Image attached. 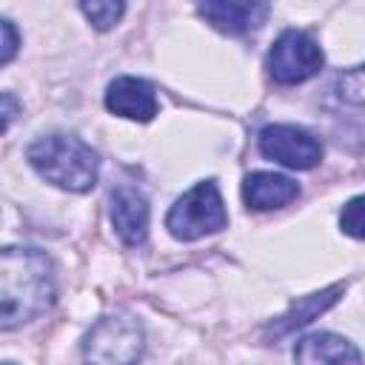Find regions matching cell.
I'll use <instances>...</instances> for the list:
<instances>
[{
  "label": "cell",
  "mask_w": 365,
  "mask_h": 365,
  "mask_svg": "<svg viewBox=\"0 0 365 365\" xmlns=\"http://www.w3.org/2000/svg\"><path fill=\"white\" fill-rule=\"evenodd\" d=\"M54 302L51 259L29 245L0 248V331H14L43 317Z\"/></svg>",
  "instance_id": "obj_1"
},
{
  "label": "cell",
  "mask_w": 365,
  "mask_h": 365,
  "mask_svg": "<svg viewBox=\"0 0 365 365\" xmlns=\"http://www.w3.org/2000/svg\"><path fill=\"white\" fill-rule=\"evenodd\" d=\"M26 160L46 182L63 191H74V194L91 191L97 182V171H100V160L91 151V145L63 131L37 137L29 145Z\"/></svg>",
  "instance_id": "obj_2"
},
{
  "label": "cell",
  "mask_w": 365,
  "mask_h": 365,
  "mask_svg": "<svg viewBox=\"0 0 365 365\" xmlns=\"http://www.w3.org/2000/svg\"><path fill=\"white\" fill-rule=\"evenodd\" d=\"M225 225H228V214L214 180H202L191 191H185L165 217V228L171 231V237L182 242H194L200 237L217 234Z\"/></svg>",
  "instance_id": "obj_3"
},
{
  "label": "cell",
  "mask_w": 365,
  "mask_h": 365,
  "mask_svg": "<svg viewBox=\"0 0 365 365\" xmlns=\"http://www.w3.org/2000/svg\"><path fill=\"white\" fill-rule=\"evenodd\" d=\"M322 63H325V57H322V48L317 46V40H311L305 31H297V29L282 31L268 51V74L279 86L305 83L308 77L319 74Z\"/></svg>",
  "instance_id": "obj_4"
},
{
  "label": "cell",
  "mask_w": 365,
  "mask_h": 365,
  "mask_svg": "<svg viewBox=\"0 0 365 365\" xmlns=\"http://www.w3.org/2000/svg\"><path fill=\"white\" fill-rule=\"evenodd\" d=\"M143 354V328L131 317L100 319L83 342V356L91 362H134Z\"/></svg>",
  "instance_id": "obj_5"
},
{
  "label": "cell",
  "mask_w": 365,
  "mask_h": 365,
  "mask_svg": "<svg viewBox=\"0 0 365 365\" xmlns=\"http://www.w3.org/2000/svg\"><path fill=\"white\" fill-rule=\"evenodd\" d=\"M257 145L262 157L294 171L314 168L322 160V143L299 125H282V123L265 125L257 137Z\"/></svg>",
  "instance_id": "obj_6"
},
{
  "label": "cell",
  "mask_w": 365,
  "mask_h": 365,
  "mask_svg": "<svg viewBox=\"0 0 365 365\" xmlns=\"http://www.w3.org/2000/svg\"><path fill=\"white\" fill-rule=\"evenodd\" d=\"M200 14L222 34H248L268 20V0H200Z\"/></svg>",
  "instance_id": "obj_7"
},
{
  "label": "cell",
  "mask_w": 365,
  "mask_h": 365,
  "mask_svg": "<svg viewBox=\"0 0 365 365\" xmlns=\"http://www.w3.org/2000/svg\"><path fill=\"white\" fill-rule=\"evenodd\" d=\"M111 225L117 237L137 248L148 237V200L134 185H117L111 191Z\"/></svg>",
  "instance_id": "obj_8"
},
{
  "label": "cell",
  "mask_w": 365,
  "mask_h": 365,
  "mask_svg": "<svg viewBox=\"0 0 365 365\" xmlns=\"http://www.w3.org/2000/svg\"><path fill=\"white\" fill-rule=\"evenodd\" d=\"M106 108L117 117L148 123L157 114V94L154 88L140 77H117L108 83L106 91Z\"/></svg>",
  "instance_id": "obj_9"
},
{
  "label": "cell",
  "mask_w": 365,
  "mask_h": 365,
  "mask_svg": "<svg viewBox=\"0 0 365 365\" xmlns=\"http://www.w3.org/2000/svg\"><path fill=\"white\" fill-rule=\"evenodd\" d=\"M299 194V185L285 177V174H274V171H254L245 177L242 182V200L251 211H271V208H282L288 205L294 197Z\"/></svg>",
  "instance_id": "obj_10"
},
{
  "label": "cell",
  "mask_w": 365,
  "mask_h": 365,
  "mask_svg": "<svg viewBox=\"0 0 365 365\" xmlns=\"http://www.w3.org/2000/svg\"><path fill=\"white\" fill-rule=\"evenodd\" d=\"M342 291H345L342 285H331V288H325V291H319V294H311V297L297 299V302H294L282 317H277V319L265 328V334H268V336H274V339L294 334L297 328H302V325H308L311 319H317L319 314H325V311L339 299V294H342Z\"/></svg>",
  "instance_id": "obj_11"
},
{
  "label": "cell",
  "mask_w": 365,
  "mask_h": 365,
  "mask_svg": "<svg viewBox=\"0 0 365 365\" xmlns=\"http://www.w3.org/2000/svg\"><path fill=\"white\" fill-rule=\"evenodd\" d=\"M294 359L311 362V365H314V362H331V365H345V362H351V365H359V362H362V354H359L348 339L322 331V334H308V336H302V339L294 345Z\"/></svg>",
  "instance_id": "obj_12"
},
{
  "label": "cell",
  "mask_w": 365,
  "mask_h": 365,
  "mask_svg": "<svg viewBox=\"0 0 365 365\" xmlns=\"http://www.w3.org/2000/svg\"><path fill=\"white\" fill-rule=\"evenodd\" d=\"M80 9L97 31H108L123 20L125 0H80Z\"/></svg>",
  "instance_id": "obj_13"
},
{
  "label": "cell",
  "mask_w": 365,
  "mask_h": 365,
  "mask_svg": "<svg viewBox=\"0 0 365 365\" xmlns=\"http://www.w3.org/2000/svg\"><path fill=\"white\" fill-rule=\"evenodd\" d=\"M339 225H342V231H345L348 237L362 240V197H354V200L342 208Z\"/></svg>",
  "instance_id": "obj_14"
},
{
  "label": "cell",
  "mask_w": 365,
  "mask_h": 365,
  "mask_svg": "<svg viewBox=\"0 0 365 365\" xmlns=\"http://www.w3.org/2000/svg\"><path fill=\"white\" fill-rule=\"evenodd\" d=\"M17 48H20V31L14 29L11 20L0 17V66L11 63L14 54H17Z\"/></svg>",
  "instance_id": "obj_15"
},
{
  "label": "cell",
  "mask_w": 365,
  "mask_h": 365,
  "mask_svg": "<svg viewBox=\"0 0 365 365\" xmlns=\"http://www.w3.org/2000/svg\"><path fill=\"white\" fill-rule=\"evenodd\" d=\"M339 94L348 100V103H354V106H359L362 103V68L356 66V68H351V71H345L342 74V80H339Z\"/></svg>",
  "instance_id": "obj_16"
},
{
  "label": "cell",
  "mask_w": 365,
  "mask_h": 365,
  "mask_svg": "<svg viewBox=\"0 0 365 365\" xmlns=\"http://www.w3.org/2000/svg\"><path fill=\"white\" fill-rule=\"evenodd\" d=\"M17 114H20V100H17L14 94L3 91V94H0V134L17 120Z\"/></svg>",
  "instance_id": "obj_17"
}]
</instances>
